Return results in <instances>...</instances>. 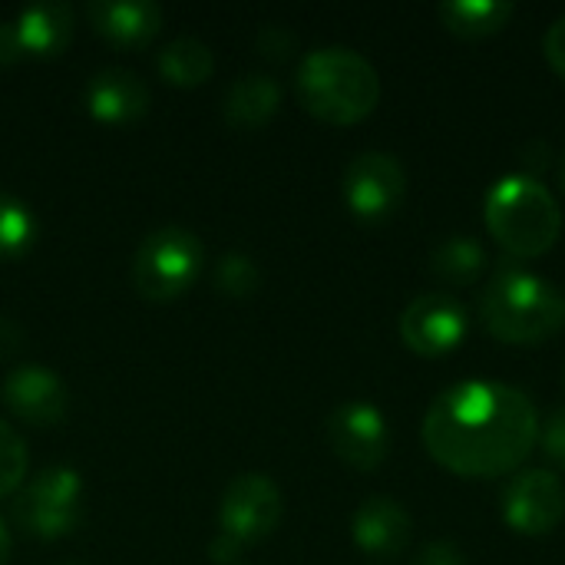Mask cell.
Returning <instances> with one entry per match:
<instances>
[{"label": "cell", "instance_id": "484cf974", "mask_svg": "<svg viewBox=\"0 0 565 565\" xmlns=\"http://www.w3.org/2000/svg\"><path fill=\"white\" fill-rule=\"evenodd\" d=\"M258 46H262L265 56L281 60V56H288V53L295 50V33H288V30L278 26V23H268V26H262V33H258Z\"/></svg>", "mask_w": 565, "mask_h": 565}, {"label": "cell", "instance_id": "e0dca14e", "mask_svg": "<svg viewBox=\"0 0 565 565\" xmlns=\"http://www.w3.org/2000/svg\"><path fill=\"white\" fill-rule=\"evenodd\" d=\"M281 106V83L268 73H245L238 76L222 99L225 122L235 129H258L265 126Z\"/></svg>", "mask_w": 565, "mask_h": 565}, {"label": "cell", "instance_id": "d6a6232c", "mask_svg": "<svg viewBox=\"0 0 565 565\" xmlns=\"http://www.w3.org/2000/svg\"><path fill=\"white\" fill-rule=\"evenodd\" d=\"M63 565H79V563H63Z\"/></svg>", "mask_w": 565, "mask_h": 565}, {"label": "cell", "instance_id": "83f0119b", "mask_svg": "<svg viewBox=\"0 0 565 565\" xmlns=\"http://www.w3.org/2000/svg\"><path fill=\"white\" fill-rule=\"evenodd\" d=\"M23 56H26V50L20 43L17 23L13 20H0V66H10V63H17Z\"/></svg>", "mask_w": 565, "mask_h": 565}, {"label": "cell", "instance_id": "3957f363", "mask_svg": "<svg viewBox=\"0 0 565 565\" xmlns=\"http://www.w3.org/2000/svg\"><path fill=\"white\" fill-rule=\"evenodd\" d=\"M301 106L331 126H354L381 103V76L374 63L351 46L311 50L295 73Z\"/></svg>", "mask_w": 565, "mask_h": 565}, {"label": "cell", "instance_id": "52a82bcc", "mask_svg": "<svg viewBox=\"0 0 565 565\" xmlns=\"http://www.w3.org/2000/svg\"><path fill=\"white\" fill-rule=\"evenodd\" d=\"M407 169L394 152L367 149L354 156L341 179L344 205L361 222H387L407 199Z\"/></svg>", "mask_w": 565, "mask_h": 565}, {"label": "cell", "instance_id": "30bf717a", "mask_svg": "<svg viewBox=\"0 0 565 565\" xmlns=\"http://www.w3.org/2000/svg\"><path fill=\"white\" fill-rule=\"evenodd\" d=\"M328 447L334 457L354 470H377L391 457L387 417L367 401H344L328 414L324 424Z\"/></svg>", "mask_w": 565, "mask_h": 565}, {"label": "cell", "instance_id": "d6986e66", "mask_svg": "<svg viewBox=\"0 0 565 565\" xmlns=\"http://www.w3.org/2000/svg\"><path fill=\"white\" fill-rule=\"evenodd\" d=\"M156 66L172 86H202L215 70V53L205 40L182 33L159 50Z\"/></svg>", "mask_w": 565, "mask_h": 565}, {"label": "cell", "instance_id": "4fadbf2b", "mask_svg": "<svg viewBox=\"0 0 565 565\" xmlns=\"http://www.w3.org/2000/svg\"><path fill=\"white\" fill-rule=\"evenodd\" d=\"M358 550L377 559H397L414 536V516L391 497H367L351 516Z\"/></svg>", "mask_w": 565, "mask_h": 565}, {"label": "cell", "instance_id": "9a60e30c", "mask_svg": "<svg viewBox=\"0 0 565 565\" xmlns=\"http://www.w3.org/2000/svg\"><path fill=\"white\" fill-rule=\"evenodd\" d=\"M86 20L116 46H142L162 26V7L152 0H89Z\"/></svg>", "mask_w": 565, "mask_h": 565}, {"label": "cell", "instance_id": "f1b7e54d", "mask_svg": "<svg viewBox=\"0 0 565 565\" xmlns=\"http://www.w3.org/2000/svg\"><path fill=\"white\" fill-rule=\"evenodd\" d=\"M242 543L238 540H232V536H225V533H215L212 536V543H209V559L218 565H235L238 563V556H242Z\"/></svg>", "mask_w": 565, "mask_h": 565}, {"label": "cell", "instance_id": "603a6c76", "mask_svg": "<svg viewBox=\"0 0 565 565\" xmlns=\"http://www.w3.org/2000/svg\"><path fill=\"white\" fill-rule=\"evenodd\" d=\"M26 477V444L23 437L0 420V497L13 493Z\"/></svg>", "mask_w": 565, "mask_h": 565}, {"label": "cell", "instance_id": "7c38bea8", "mask_svg": "<svg viewBox=\"0 0 565 565\" xmlns=\"http://www.w3.org/2000/svg\"><path fill=\"white\" fill-rule=\"evenodd\" d=\"M0 397L13 417L33 427H56L70 411V391L63 377L46 364H17L3 374Z\"/></svg>", "mask_w": 565, "mask_h": 565}, {"label": "cell", "instance_id": "ba28073f", "mask_svg": "<svg viewBox=\"0 0 565 565\" xmlns=\"http://www.w3.org/2000/svg\"><path fill=\"white\" fill-rule=\"evenodd\" d=\"M285 516V497L268 473H238L218 503V533L242 546L268 540Z\"/></svg>", "mask_w": 565, "mask_h": 565}, {"label": "cell", "instance_id": "7402d4cb", "mask_svg": "<svg viewBox=\"0 0 565 565\" xmlns=\"http://www.w3.org/2000/svg\"><path fill=\"white\" fill-rule=\"evenodd\" d=\"M215 288L228 298H248L252 291H258L262 285V268L252 255L245 252H225L218 262H215Z\"/></svg>", "mask_w": 565, "mask_h": 565}, {"label": "cell", "instance_id": "ac0fdd59", "mask_svg": "<svg viewBox=\"0 0 565 565\" xmlns=\"http://www.w3.org/2000/svg\"><path fill=\"white\" fill-rule=\"evenodd\" d=\"M516 7L507 0H447L440 3V23L460 40H487L513 20Z\"/></svg>", "mask_w": 565, "mask_h": 565}, {"label": "cell", "instance_id": "8fae6325", "mask_svg": "<svg viewBox=\"0 0 565 565\" xmlns=\"http://www.w3.org/2000/svg\"><path fill=\"white\" fill-rule=\"evenodd\" d=\"M503 520L520 536H550L565 520V483L553 470H520L503 490Z\"/></svg>", "mask_w": 565, "mask_h": 565}, {"label": "cell", "instance_id": "4316f807", "mask_svg": "<svg viewBox=\"0 0 565 565\" xmlns=\"http://www.w3.org/2000/svg\"><path fill=\"white\" fill-rule=\"evenodd\" d=\"M543 53H546V63L565 79V17L553 20V26L546 30V36H543Z\"/></svg>", "mask_w": 565, "mask_h": 565}, {"label": "cell", "instance_id": "d4e9b609", "mask_svg": "<svg viewBox=\"0 0 565 565\" xmlns=\"http://www.w3.org/2000/svg\"><path fill=\"white\" fill-rule=\"evenodd\" d=\"M411 565H467V553L450 540H437V543L420 546Z\"/></svg>", "mask_w": 565, "mask_h": 565}, {"label": "cell", "instance_id": "f546056e", "mask_svg": "<svg viewBox=\"0 0 565 565\" xmlns=\"http://www.w3.org/2000/svg\"><path fill=\"white\" fill-rule=\"evenodd\" d=\"M20 338H23L20 324H13L10 318H3V315H0V354H3V358H7V354H13V351L20 348Z\"/></svg>", "mask_w": 565, "mask_h": 565}, {"label": "cell", "instance_id": "ffe728a7", "mask_svg": "<svg viewBox=\"0 0 565 565\" xmlns=\"http://www.w3.org/2000/svg\"><path fill=\"white\" fill-rule=\"evenodd\" d=\"M430 268L454 288H467L487 271V248L473 235H450L430 252Z\"/></svg>", "mask_w": 565, "mask_h": 565}, {"label": "cell", "instance_id": "7a4b0ae2", "mask_svg": "<svg viewBox=\"0 0 565 565\" xmlns=\"http://www.w3.org/2000/svg\"><path fill=\"white\" fill-rule=\"evenodd\" d=\"M480 321L500 344L533 348L565 328V295L523 262H503L480 295Z\"/></svg>", "mask_w": 565, "mask_h": 565}, {"label": "cell", "instance_id": "4dcf8cb0", "mask_svg": "<svg viewBox=\"0 0 565 565\" xmlns=\"http://www.w3.org/2000/svg\"><path fill=\"white\" fill-rule=\"evenodd\" d=\"M10 550H13V543H10V530L3 526V520H0V565H7L10 559Z\"/></svg>", "mask_w": 565, "mask_h": 565}, {"label": "cell", "instance_id": "9c48e42d", "mask_svg": "<svg viewBox=\"0 0 565 565\" xmlns=\"http://www.w3.org/2000/svg\"><path fill=\"white\" fill-rule=\"evenodd\" d=\"M470 331V315L463 301L450 291L417 295L401 315V341L420 358L454 354Z\"/></svg>", "mask_w": 565, "mask_h": 565}, {"label": "cell", "instance_id": "e575fe53", "mask_svg": "<svg viewBox=\"0 0 565 565\" xmlns=\"http://www.w3.org/2000/svg\"><path fill=\"white\" fill-rule=\"evenodd\" d=\"M563 387H565V377H563Z\"/></svg>", "mask_w": 565, "mask_h": 565}, {"label": "cell", "instance_id": "5b68a950", "mask_svg": "<svg viewBox=\"0 0 565 565\" xmlns=\"http://www.w3.org/2000/svg\"><path fill=\"white\" fill-rule=\"evenodd\" d=\"M205 265V245L192 228H152L132 255V285L149 301H172L192 288Z\"/></svg>", "mask_w": 565, "mask_h": 565}, {"label": "cell", "instance_id": "277c9868", "mask_svg": "<svg viewBox=\"0 0 565 565\" xmlns=\"http://www.w3.org/2000/svg\"><path fill=\"white\" fill-rule=\"evenodd\" d=\"M483 218L510 262L543 258L563 235V209L556 195L540 179L523 172L503 175L487 192Z\"/></svg>", "mask_w": 565, "mask_h": 565}, {"label": "cell", "instance_id": "6da1fadb", "mask_svg": "<svg viewBox=\"0 0 565 565\" xmlns=\"http://www.w3.org/2000/svg\"><path fill=\"white\" fill-rule=\"evenodd\" d=\"M536 404L500 381H463L447 387L424 417L427 454L450 473L490 480L516 473L540 444Z\"/></svg>", "mask_w": 565, "mask_h": 565}, {"label": "cell", "instance_id": "cb8c5ba5", "mask_svg": "<svg viewBox=\"0 0 565 565\" xmlns=\"http://www.w3.org/2000/svg\"><path fill=\"white\" fill-rule=\"evenodd\" d=\"M536 447H543V454L565 470V411H556V414H550V420L540 427V444Z\"/></svg>", "mask_w": 565, "mask_h": 565}, {"label": "cell", "instance_id": "44dd1931", "mask_svg": "<svg viewBox=\"0 0 565 565\" xmlns=\"http://www.w3.org/2000/svg\"><path fill=\"white\" fill-rule=\"evenodd\" d=\"M36 215L13 192L0 189V258H20L36 242Z\"/></svg>", "mask_w": 565, "mask_h": 565}, {"label": "cell", "instance_id": "2e32d148", "mask_svg": "<svg viewBox=\"0 0 565 565\" xmlns=\"http://www.w3.org/2000/svg\"><path fill=\"white\" fill-rule=\"evenodd\" d=\"M13 23H17L20 43H23L26 53H33V56H56L73 40L76 13L63 0H43V3L23 7L13 17Z\"/></svg>", "mask_w": 565, "mask_h": 565}, {"label": "cell", "instance_id": "5bb4252c", "mask_svg": "<svg viewBox=\"0 0 565 565\" xmlns=\"http://www.w3.org/2000/svg\"><path fill=\"white\" fill-rule=\"evenodd\" d=\"M86 109L109 126L132 122L149 109V86L126 66H103L86 83Z\"/></svg>", "mask_w": 565, "mask_h": 565}, {"label": "cell", "instance_id": "1f68e13d", "mask_svg": "<svg viewBox=\"0 0 565 565\" xmlns=\"http://www.w3.org/2000/svg\"><path fill=\"white\" fill-rule=\"evenodd\" d=\"M559 185H563V192H565V156H563V162H559Z\"/></svg>", "mask_w": 565, "mask_h": 565}, {"label": "cell", "instance_id": "836d02e7", "mask_svg": "<svg viewBox=\"0 0 565 565\" xmlns=\"http://www.w3.org/2000/svg\"><path fill=\"white\" fill-rule=\"evenodd\" d=\"M235 565H245V563H235Z\"/></svg>", "mask_w": 565, "mask_h": 565}, {"label": "cell", "instance_id": "8992f818", "mask_svg": "<svg viewBox=\"0 0 565 565\" xmlns=\"http://www.w3.org/2000/svg\"><path fill=\"white\" fill-rule=\"evenodd\" d=\"M13 516L36 540H63L83 523V477L73 467L40 470L17 497Z\"/></svg>", "mask_w": 565, "mask_h": 565}]
</instances>
